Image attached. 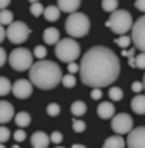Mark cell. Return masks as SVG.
Listing matches in <instances>:
<instances>
[{
    "label": "cell",
    "mask_w": 145,
    "mask_h": 148,
    "mask_svg": "<svg viewBox=\"0 0 145 148\" xmlns=\"http://www.w3.org/2000/svg\"><path fill=\"white\" fill-rule=\"evenodd\" d=\"M120 61L111 49L95 45L83 55L80 62V77L86 86L92 89H102L109 86L119 78Z\"/></svg>",
    "instance_id": "obj_1"
},
{
    "label": "cell",
    "mask_w": 145,
    "mask_h": 148,
    "mask_svg": "<svg viewBox=\"0 0 145 148\" xmlns=\"http://www.w3.org/2000/svg\"><path fill=\"white\" fill-rule=\"evenodd\" d=\"M28 77H30V83L33 84V87L36 86L38 89L50 90L61 83L63 72L56 62L42 59V61L33 62Z\"/></svg>",
    "instance_id": "obj_2"
},
{
    "label": "cell",
    "mask_w": 145,
    "mask_h": 148,
    "mask_svg": "<svg viewBox=\"0 0 145 148\" xmlns=\"http://www.w3.org/2000/svg\"><path fill=\"white\" fill-rule=\"evenodd\" d=\"M91 30V22H89V17L83 13H74V14H69L66 21V31L67 34L70 36L72 39L74 38H84Z\"/></svg>",
    "instance_id": "obj_3"
},
{
    "label": "cell",
    "mask_w": 145,
    "mask_h": 148,
    "mask_svg": "<svg viewBox=\"0 0 145 148\" xmlns=\"http://www.w3.org/2000/svg\"><path fill=\"white\" fill-rule=\"evenodd\" d=\"M80 44L72 38H66V39H59V42L55 47V55L59 61L63 62H75L80 56Z\"/></svg>",
    "instance_id": "obj_4"
},
{
    "label": "cell",
    "mask_w": 145,
    "mask_h": 148,
    "mask_svg": "<svg viewBox=\"0 0 145 148\" xmlns=\"http://www.w3.org/2000/svg\"><path fill=\"white\" fill-rule=\"evenodd\" d=\"M104 25H106L108 28H111L115 34L123 36L125 33H128V31L133 28V17L128 11L117 10L109 16V19L106 21Z\"/></svg>",
    "instance_id": "obj_5"
},
{
    "label": "cell",
    "mask_w": 145,
    "mask_h": 148,
    "mask_svg": "<svg viewBox=\"0 0 145 148\" xmlns=\"http://www.w3.org/2000/svg\"><path fill=\"white\" fill-rule=\"evenodd\" d=\"M8 62H10V66L13 70H17V72L30 70L31 66H33V53L28 49L19 47V49H14L10 53Z\"/></svg>",
    "instance_id": "obj_6"
},
{
    "label": "cell",
    "mask_w": 145,
    "mask_h": 148,
    "mask_svg": "<svg viewBox=\"0 0 145 148\" xmlns=\"http://www.w3.org/2000/svg\"><path fill=\"white\" fill-rule=\"evenodd\" d=\"M31 34V28L22 21L13 22L6 30V38L10 39V42L13 44H22L28 39V36Z\"/></svg>",
    "instance_id": "obj_7"
},
{
    "label": "cell",
    "mask_w": 145,
    "mask_h": 148,
    "mask_svg": "<svg viewBox=\"0 0 145 148\" xmlns=\"http://www.w3.org/2000/svg\"><path fill=\"white\" fill-rule=\"evenodd\" d=\"M133 38L131 41L140 53H145V14L133 23Z\"/></svg>",
    "instance_id": "obj_8"
},
{
    "label": "cell",
    "mask_w": 145,
    "mask_h": 148,
    "mask_svg": "<svg viewBox=\"0 0 145 148\" xmlns=\"http://www.w3.org/2000/svg\"><path fill=\"white\" fill-rule=\"evenodd\" d=\"M133 123L134 122H133V119L128 114H117V115L112 117L111 128H112L114 133L122 136V134H128L133 130Z\"/></svg>",
    "instance_id": "obj_9"
},
{
    "label": "cell",
    "mask_w": 145,
    "mask_h": 148,
    "mask_svg": "<svg viewBox=\"0 0 145 148\" xmlns=\"http://www.w3.org/2000/svg\"><path fill=\"white\" fill-rule=\"evenodd\" d=\"M11 92L14 94L16 98L25 100L33 94V84L30 83V79L21 78V79H17V81H14L13 87H11Z\"/></svg>",
    "instance_id": "obj_10"
},
{
    "label": "cell",
    "mask_w": 145,
    "mask_h": 148,
    "mask_svg": "<svg viewBox=\"0 0 145 148\" xmlns=\"http://www.w3.org/2000/svg\"><path fill=\"white\" fill-rule=\"evenodd\" d=\"M128 148H145V126L134 128L128 133L126 139Z\"/></svg>",
    "instance_id": "obj_11"
},
{
    "label": "cell",
    "mask_w": 145,
    "mask_h": 148,
    "mask_svg": "<svg viewBox=\"0 0 145 148\" xmlns=\"http://www.w3.org/2000/svg\"><path fill=\"white\" fill-rule=\"evenodd\" d=\"M14 117V106L6 100H0V123H8Z\"/></svg>",
    "instance_id": "obj_12"
},
{
    "label": "cell",
    "mask_w": 145,
    "mask_h": 148,
    "mask_svg": "<svg viewBox=\"0 0 145 148\" xmlns=\"http://www.w3.org/2000/svg\"><path fill=\"white\" fill-rule=\"evenodd\" d=\"M50 143V136L44 131H36L31 134V147L33 148H47Z\"/></svg>",
    "instance_id": "obj_13"
},
{
    "label": "cell",
    "mask_w": 145,
    "mask_h": 148,
    "mask_svg": "<svg viewBox=\"0 0 145 148\" xmlns=\"http://www.w3.org/2000/svg\"><path fill=\"white\" fill-rule=\"evenodd\" d=\"M81 5V2L80 0H59L58 3H56V6L59 8V11H64V13H69V14H74L76 13V10L80 8Z\"/></svg>",
    "instance_id": "obj_14"
},
{
    "label": "cell",
    "mask_w": 145,
    "mask_h": 148,
    "mask_svg": "<svg viewBox=\"0 0 145 148\" xmlns=\"http://www.w3.org/2000/svg\"><path fill=\"white\" fill-rule=\"evenodd\" d=\"M97 114L100 119H111L115 114V108L111 101H102L97 108Z\"/></svg>",
    "instance_id": "obj_15"
},
{
    "label": "cell",
    "mask_w": 145,
    "mask_h": 148,
    "mask_svg": "<svg viewBox=\"0 0 145 148\" xmlns=\"http://www.w3.org/2000/svg\"><path fill=\"white\" fill-rule=\"evenodd\" d=\"M42 38H44V42L48 44V45H56V44L59 42V31H58V28H55V27H48V28H45V31H44Z\"/></svg>",
    "instance_id": "obj_16"
},
{
    "label": "cell",
    "mask_w": 145,
    "mask_h": 148,
    "mask_svg": "<svg viewBox=\"0 0 145 148\" xmlns=\"http://www.w3.org/2000/svg\"><path fill=\"white\" fill-rule=\"evenodd\" d=\"M131 109L134 111L136 114L144 115L145 114V95H136L134 98L131 100Z\"/></svg>",
    "instance_id": "obj_17"
},
{
    "label": "cell",
    "mask_w": 145,
    "mask_h": 148,
    "mask_svg": "<svg viewBox=\"0 0 145 148\" xmlns=\"http://www.w3.org/2000/svg\"><path fill=\"white\" fill-rule=\"evenodd\" d=\"M61 16V11L56 5H48L47 8H44V17L48 22H56Z\"/></svg>",
    "instance_id": "obj_18"
},
{
    "label": "cell",
    "mask_w": 145,
    "mask_h": 148,
    "mask_svg": "<svg viewBox=\"0 0 145 148\" xmlns=\"http://www.w3.org/2000/svg\"><path fill=\"white\" fill-rule=\"evenodd\" d=\"M14 122H16V125H17L21 130H23V128H28L30 126V123H31V115L25 112V111H21V112H17L14 115Z\"/></svg>",
    "instance_id": "obj_19"
},
{
    "label": "cell",
    "mask_w": 145,
    "mask_h": 148,
    "mask_svg": "<svg viewBox=\"0 0 145 148\" xmlns=\"http://www.w3.org/2000/svg\"><path fill=\"white\" fill-rule=\"evenodd\" d=\"M125 142L122 136H111L108 137L103 143V148H123L125 147Z\"/></svg>",
    "instance_id": "obj_20"
},
{
    "label": "cell",
    "mask_w": 145,
    "mask_h": 148,
    "mask_svg": "<svg viewBox=\"0 0 145 148\" xmlns=\"http://www.w3.org/2000/svg\"><path fill=\"white\" fill-rule=\"evenodd\" d=\"M86 111H87V106H86V103H83V101H74L72 103V106H70V112L74 114V117H81V115L86 114Z\"/></svg>",
    "instance_id": "obj_21"
},
{
    "label": "cell",
    "mask_w": 145,
    "mask_h": 148,
    "mask_svg": "<svg viewBox=\"0 0 145 148\" xmlns=\"http://www.w3.org/2000/svg\"><path fill=\"white\" fill-rule=\"evenodd\" d=\"M11 87H13V84H11L10 79L6 77H0V97H5V95L10 94Z\"/></svg>",
    "instance_id": "obj_22"
},
{
    "label": "cell",
    "mask_w": 145,
    "mask_h": 148,
    "mask_svg": "<svg viewBox=\"0 0 145 148\" xmlns=\"http://www.w3.org/2000/svg\"><path fill=\"white\" fill-rule=\"evenodd\" d=\"M13 13H11L10 10H3V11H0V25H8L10 27L11 23H13L14 21H13Z\"/></svg>",
    "instance_id": "obj_23"
},
{
    "label": "cell",
    "mask_w": 145,
    "mask_h": 148,
    "mask_svg": "<svg viewBox=\"0 0 145 148\" xmlns=\"http://www.w3.org/2000/svg\"><path fill=\"white\" fill-rule=\"evenodd\" d=\"M30 13L34 16V17H39V16L44 14V6L41 2H30Z\"/></svg>",
    "instance_id": "obj_24"
},
{
    "label": "cell",
    "mask_w": 145,
    "mask_h": 148,
    "mask_svg": "<svg viewBox=\"0 0 145 148\" xmlns=\"http://www.w3.org/2000/svg\"><path fill=\"white\" fill-rule=\"evenodd\" d=\"M108 95H109V98L112 101H120V100L123 98V90L120 89V87H115L112 86L109 90H108Z\"/></svg>",
    "instance_id": "obj_25"
},
{
    "label": "cell",
    "mask_w": 145,
    "mask_h": 148,
    "mask_svg": "<svg viewBox=\"0 0 145 148\" xmlns=\"http://www.w3.org/2000/svg\"><path fill=\"white\" fill-rule=\"evenodd\" d=\"M117 6L119 3L115 2V0H104V2H102V8L106 13H114V11H117Z\"/></svg>",
    "instance_id": "obj_26"
},
{
    "label": "cell",
    "mask_w": 145,
    "mask_h": 148,
    "mask_svg": "<svg viewBox=\"0 0 145 148\" xmlns=\"http://www.w3.org/2000/svg\"><path fill=\"white\" fill-rule=\"evenodd\" d=\"M61 83H63L64 87H69V89H72V87L76 84V78L74 77V75L67 73V75H64V77L61 78Z\"/></svg>",
    "instance_id": "obj_27"
},
{
    "label": "cell",
    "mask_w": 145,
    "mask_h": 148,
    "mask_svg": "<svg viewBox=\"0 0 145 148\" xmlns=\"http://www.w3.org/2000/svg\"><path fill=\"white\" fill-rule=\"evenodd\" d=\"M33 56L38 58L39 61H42V59H45L47 56V49L44 45H36L34 50H33Z\"/></svg>",
    "instance_id": "obj_28"
},
{
    "label": "cell",
    "mask_w": 145,
    "mask_h": 148,
    "mask_svg": "<svg viewBox=\"0 0 145 148\" xmlns=\"http://www.w3.org/2000/svg\"><path fill=\"white\" fill-rule=\"evenodd\" d=\"M59 112H61V106H59L58 103H50V105L47 106V114L50 115V117H58Z\"/></svg>",
    "instance_id": "obj_29"
},
{
    "label": "cell",
    "mask_w": 145,
    "mask_h": 148,
    "mask_svg": "<svg viewBox=\"0 0 145 148\" xmlns=\"http://www.w3.org/2000/svg\"><path fill=\"white\" fill-rule=\"evenodd\" d=\"M72 128H74L75 133H83V131L86 130V123L80 119H74L72 120Z\"/></svg>",
    "instance_id": "obj_30"
},
{
    "label": "cell",
    "mask_w": 145,
    "mask_h": 148,
    "mask_svg": "<svg viewBox=\"0 0 145 148\" xmlns=\"http://www.w3.org/2000/svg\"><path fill=\"white\" fill-rule=\"evenodd\" d=\"M115 44H117L120 49H126V47L131 44V38L130 36H120V38L115 39Z\"/></svg>",
    "instance_id": "obj_31"
},
{
    "label": "cell",
    "mask_w": 145,
    "mask_h": 148,
    "mask_svg": "<svg viewBox=\"0 0 145 148\" xmlns=\"http://www.w3.org/2000/svg\"><path fill=\"white\" fill-rule=\"evenodd\" d=\"M10 137H11V131L8 130L6 126L0 125V143H5Z\"/></svg>",
    "instance_id": "obj_32"
},
{
    "label": "cell",
    "mask_w": 145,
    "mask_h": 148,
    "mask_svg": "<svg viewBox=\"0 0 145 148\" xmlns=\"http://www.w3.org/2000/svg\"><path fill=\"white\" fill-rule=\"evenodd\" d=\"M134 62H136V67H137V69L145 70V53H139L137 56L134 58Z\"/></svg>",
    "instance_id": "obj_33"
},
{
    "label": "cell",
    "mask_w": 145,
    "mask_h": 148,
    "mask_svg": "<svg viewBox=\"0 0 145 148\" xmlns=\"http://www.w3.org/2000/svg\"><path fill=\"white\" fill-rule=\"evenodd\" d=\"M50 142H53V143H61L63 142V134L59 133V131H53V133L50 134Z\"/></svg>",
    "instance_id": "obj_34"
},
{
    "label": "cell",
    "mask_w": 145,
    "mask_h": 148,
    "mask_svg": "<svg viewBox=\"0 0 145 148\" xmlns=\"http://www.w3.org/2000/svg\"><path fill=\"white\" fill-rule=\"evenodd\" d=\"M25 139H27V134H25V131H23V130L14 131V140L16 142H23Z\"/></svg>",
    "instance_id": "obj_35"
},
{
    "label": "cell",
    "mask_w": 145,
    "mask_h": 148,
    "mask_svg": "<svg viewBox=\"0 0 145 148\" xmlns=\"http://www.w3.org/2000/svg\"><path fill=\"white\" fill-rule=\"evenodd\" d=\"M67 72H69L70 75L76 73V72H80V64H76V62H70V64H67Z\"/></svg>",
    "instance_id": "obj_36"
},
{
    "label": "cell",
    "mask_w": 145,
    "mask_h": 148,
    "mask_svg": "<svg viewBox=\"0 0 145 148\" xmlns=\"http://www.w3.org/2000/svg\"><path fill=\"white\" fill-rule=\"evenodd\" d=\"M102 97H103L102 89H92V90H91V98H92V100H100Z\"/></svg>",
    "instance_id": "obj_37"
},
{
    "label": "cell",
    "mask_w": 145,
    "mask_h": 148,
    "mask_svg": "<svg viewBox=\"0 0 145 148\" xmlns=\"http://www.w3.org/2000/svg\"><path fill=\"white\" fill-rule=\"evenodd\" d=\"M131 89L139 94V92H142V90H144V84H142L140 81H134V83L131 84Z\"/></svg>",
    "instance_id": "obj_38"
},
{
    "label": "cell",
    "mask_w": 145,
    "mask_h": 148,
    "mask_svg": "<svg viewBox=\"0 0 145 148\" xmlns=\"http://www.w3.org/2000/svg\"><path fill=\"white\" fill-rule=\"evenodd\" d=\"M8 61V56H6V51L0 47V67H3L5 66V62Z\"/></svg>",
    "instance_id": "obj_39"
},
{
    "label": "cell",
    "mask_w": 145,
    "mask_h": 148,
    "mask_svg": "<svg viewBox=\"0 0 145 148\" xmlns=\"http://www.w3.org/2000/svg\"><path fill=\"white\" fill-rule=\"evenodd\" d=\"M136 8H137L139 11H142V13H145V0H137V2L134 3Z\"/></svg>",
    "instance_id": "obj_40"
},
{
    "label": "cell",
    "mask_w": 145,
    "mask_h": 148,
    "mask_svg": "<svg viewBox=\"0 0 145 148\" xmlns=\"http://www.w3.org/2000/svg\"><path fill=\"white\" fill-rule=\"evenodd\" d=\"M134 51H136V49H130V50H122V56H128V58H131V56H134Z\"/></svg>",
    "instance_id": "obj_41"
},
{
    "label": "cell",
    "mask_w": 145,
    "mask_h": 148,
    "mask_svg": "<svg viewBox=\"0 0 145 148\" xmlns=\"http://www.w3.org/2000/svg\"><path fill=\"white\" fill-rule=\"evenodd\" d=\"M8 6H10V0H0V11L6 10Z\"/></svg>",
    "instance_id": "obj_42"
},
{
    "label": "cell",
    "mask_w": 145,
    "mask_h": 148,
    "mask_svg": "<svg viewBox=\"0 0 145 148\" xmlns=\"http://www.w3.org/2000/svg\"><path fill=\"white\" fill-rule=\"evenodd\" d=\"M5 38H6V30L0 25V44L3 42V39H5Z\"/></svg>",
    "instance_id": "obj_43"
},
{
    "label": "cell",
    "mask_w": 145,
    "mask_h": 148,
    "mask_svg": "<svg viewBox=\"0 0 145 148\" xmlns=\"http://www.w3.org/2000/svg\"><path fill=\"white\" fill-rule=\"evenodd\" d=\"M128 66H130V67H136V62H134V56L128 58Z\"/></svg>",
    "instance_id": "obj_44"
},
{
    "label": "cell",
    "mask_w": 145,
    "mask_h": 148,
    "mask_svg": "<svg viewBox=\"0 0 145 148\" xmlns=\"http://www.w3.org/2000/svg\"><path fill=\"white\" fill-rule=\"evenodd\" d=\"M72 148H86V147L81 145V143H75V145H72Z\"/></svg>",
    "instance_id": "obj_45"
},
{
    "label": "cell",
    "mask_w": 145,
    "mask_h": 148,
    "mask_svg": "<svg viewBox=\"0 0 145 148\" xmlns=\"http://www.w3.org/2000/svg\"><path fill=\"white\" fill-rule=\"evenodd\" d=\"M11 148H21V147H19V145H13V147H11Z\"/></svg>",
    "instance_id": "obj_46"
},
{
    "label": "cell",
    "mask_w": 145,
    "mask_h": 148,
    "mask_svg": "<svg viewBox=\"0 0 145 148\" xmlns=\"http://www.w3.org/2000/svg\"><path fill=\"white\" fill-rule=\"evenodd\" d=\"M0 148H6L5 145H3V143H0Z\"/></svg>",
    "instance_id": "obj_47"
},
{
    "label": "cell",
    "mask_w": 145,
    "mask_h": 148,
    "mask_svg": "<svg viewBox=\"0 0 145 148\" xmlns=\"http://www.w3.org/2000/svg\"><path fill=\"white\" fill-rule=\"evenodd\" d=\"M142 84H144V89H145V77H144V83H142Z\"/></svg>",
    "instance_id": "obj_48"
},
{
    "label": "cell",
    "mask_w": 145,
    "mask_h": 148,
    "mask_svg": "<svg viewBox=\"0 0 145 148\" xmlns=\"http://www.w3.org/2000/svg\"><path fill=\"white\" fill-rule=\"evenodd\" d=\"M56 148H63V147H56Z\"/></svg>",
    "instance_id": "obj_49"
}]
</instances>
